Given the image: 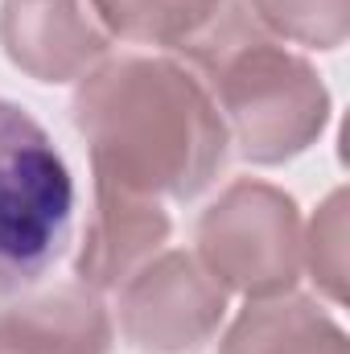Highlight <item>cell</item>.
Wrapping results in <instances>:
<instances>
[{
  "mask_svg": "<svg viewBox=\"0 0 350 354\" xmlns=\"http://www.w3.org/2000/svg\"><path fill=\"white\" fill-rule=\"evenodd\" d=\"M272 29L305 46H338L347 37V0H252Z\"/></svg>",
  "mask_w": 350,
  "mask_h": 354,
  "instance_id": "cell-11",
  "label": "cell"
},
{
  "mask_svg": "<svg viewBox=\"0 0 350 354\" xmlns=\"http://www.w3.org/2000/svg\"><path fill=\"white\" fill-rule=\"evenodd\" d=\"M181 54L210 83L248 161L276 165L322 132L330 111L326 87L309 62L264 33L243 4L223 0Z\"/></svg>",
  "mask_w": 350,
  "mask_h": 354,
  "instance_id": "cell-2",
  "label": "cell"
},
{
  "mask_svg": "<svg viewBox=\"0 0 350 354\" xmlns=\"http://www.w3.org/2000/svg\"><path fill=\"white\" fill-rule=\"evenodd\" d=\"M165 235L169 218L157 202L95 181V214L87 223L75 272L83 284L120 288L132 272L149 264V256L165 243Z\"/></svg>",
  "mask_w": 350,
  "mask_h": 354,
  "instance_id": "cell-8",
  "label": "cell"
},
{
  "mask_svg": "<svg viewBox=\"0 0 350 354\" xmlns=\"http://www.w3.org/2000/svg\"><path fill=\"white\" fill-rule=\"evenodd\" d=\"M75 218V181L17 103L0 99V301L29 292L62 260Z\"/></svg>",
  "mask_w": 350,
  "mask_h": 354,
  "instance_id": "cell-3",
  "label": "cell"
},
{
  "mask_svg": "<svg viewBox=\"0 0 350 354\" xmlns=\"http://www.w3.org/2000/svg\"><path fill=\"white\" fill-rule=\"evenodd\" d=\"M227 309L223 284L185 252L149 260L124 280L120 326L140 351H185L202 346Z\"/></svg>",
  "mask_w": 350,
  "mask_h": 354,
  "instance_id": "cell-5",
  "label": "cell"
},
{
  "mask_svg": "<svg viewBox=\"0 0 350 354\" xmlns=\"http://www.w3.org/2000/svg\"><path fill=\"white\" fill-rule=\"evenodd\" d=\"M223 354H350L347 334L309 301L248 305L231 326Z\"/></svg>",
  "mask_w": 350,
  "mask_h": 354,
  "instance_id": "cell-9",
  "label": "cell"
},
{
  "mask_svg": "<svg viewBox=\"0 0 350 354\" xmlns=\"http://www.w3.org/2000/svg\"><path fill=\"white\" fill-rule=\"evenodd\" d=\"M206 272L248 297L288 292L301 276V218L264 181H235L198 223Z\"/></svg>",
  "mask_w": 350,
  "mask_h": 354,
  "instance_id": "cell-4",
  "label": "cell"
},
{
  "mask_svg": "<svg viewBox=\"0 0 350 354\" xmlns=\"http://www.w3.org/2000/svg\"><path fill=\"white\" fill-rule=\"evenodd\" d=\"M0 41L4 54L42 83L75 79L107 54V33L91 25L79 0H4Z\"/></svg>",
  "mask_w": 350,
  "mask_h": 354,
  "instance_id": "cell-6",
  "label": "cell"
},
{
  "mask_svg": "<svg viewBox=\"0 0 350 354\" xmlns=\"http://www.w3.org/2000/svg\"><path fill=\"white\" fill-rule=\"evenodd\" d=\"M95 181L136 198H194L227 161V124L169 58H111L75 91Z\"/></svg>",
  "mask_w": 350,
  "mask_h": 354,
  "instance_id": "cell-1",
  "label": "cell"
},
{
  "mask_svg": "<svg viewBox=\"0 0 350 354\" xmlns=\"http://www.w3.org/2000/svg\"><path fill=\"white\" fill-rule=\"evenodd\" d=\"M111 346V322L87 284L29 288L0 301V351L4 354H103Z\"/></svg>",
  "mask_w": 350,
  "mask_h": 354,
  "instance_id": "cell-7",
  "label": "cell"
},
{
  "mask_svg": "<svg viewBox=\"0 0 350 354\" xmlns=\"http://www.w3.org/2000/svg\"><path fill=\"white\" fill-rule=\"evenodd\" d=\"M219 4L223 0H91L111 33L169 50H181L219 12Z\"/></svg>",
  "mask_w": 350,
  "mask_h": 354,
  "instance_id": "cell-10",
  "label": "cell"
}]
</instances>
